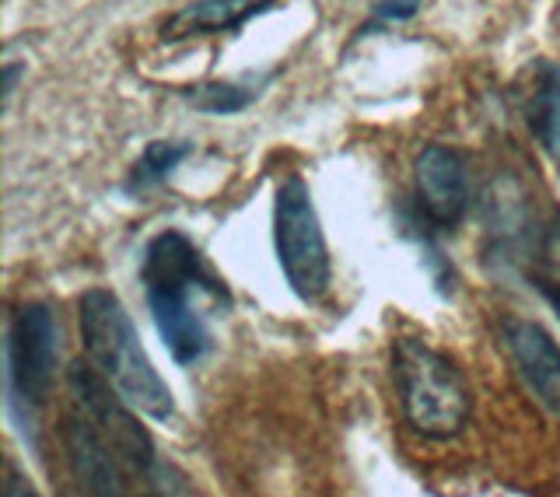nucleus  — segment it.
Listing matches in <instances>:
<instances>
[{
  "label": "nucleus",
  "instance_id": "f257e3e1",
  "mask_svg": "<svg viewBox=\"0 0 560 497\" xmlns=\"http://www.w3.org/2000/svg\"><path fill=\"white\" fill-rule=\"evenodd\" d=\"M140 284L172 361L179 368L200 365L214 347L210 315L232 309V291L207 263L200 245L175 228L154 235L140 259Z\"/></svg>",
  "mask_w": 560,
  "mask_h": 497
},
{
  "label": "nucleus",
  "instance_id": "f03ea898",
  "mask_svg": "<svg viewBox=\"0 0 560 497\" xmlns=\"http://www.w3.org/2000/svg\"><path fill=\"white\" fill-rule=\"evenodd\" d=\"M78 326L88 361L109 379L137 414L158 424L175 420V396L140 344L130 312L109 288H92L78 301Z\"/></svg>",
  "mask_w": 560,
  "mask_h": 497
},
{
  "label": "nucleus",
  "instance_id": "7ed1b4c3",
  "mask_svg": "<svg viewBox=\"0 0 560 497\" xmlns=\"http://www.w3.org/2000/svg\"><path fill=\"white\" fill-rule=\"evenodd\" d=\"M393 389L407 424L424 438H455L472 414L469 385L442 350L424 336H399L393 344Z\"/></svg>",
  "mask_w": 560,
  "mask_h": 497
},
{
  "label": "nucleus",
  "instance_id": "20e7f679",
  "mask_svg": "<svg viewBox=\"0 0 560 497\" xmlns=\"http://www.w3.org/2000/svg\"><path fill=\"white\" fill-rule=\"evenodd\" d=\"M60 361V323L46 301H25L11 312L4 340V396L18 435L35 441V414L43 411Z\"/></svg>",
  "mask_w": 560,
  "mask_h": 497
},
{
  "label": "nucleus",
  "instance_id": "39448f33",
  "mask_svg": "<svg viewBox=\"0 0 560 497\" xmlns=\"http://www.w3.org/2000/svg\"><path fill=\"white\" fill-rule=\"evenodd\" d=\"M273 248L277 263L284 270L288 288L305 301V305H319L329 294L332 284V263L329 245L323 235L319 215H315L312 189L302 175H288L277 186L273 197Z\"/></svg>",
  "mask_w": 560,
  "mask_h": 497
},
{
  "label": "nucleus",
  "instance_id": "423d86ee",
  "mask_svg": "<svg viewBox=\"0 0 560 497\" xmlns=\"http://www.w3.org/2000/svg\"><path fill=\"white\" fill-rule=\"evenodd\" d=\"M67 385H70V396H74V406L95 420V428L105 435V441L113 446V452L119 455V463L127 466L130 476H140L151 490H172V494L183 490L168 484V476L175 473L158 459L154 441L140 428L133 406L119 396V389L105 379L95 365H84V361L70 365Z\"/></svg>",
  "mask_w": 560,
  "mask_h": 497
},
{
  "label": "nucleus",
  "instance_id": "0eeeda50",
  "mask_svg": "<svg viewBox=\"0 0 560 497\" xmlns=\"http://www.w3.org/2000/svg\"><path fill=\"white\" fill-rule=\"evenodd\" d=\"M417 186V215L438 232H452L469 215L472 204V175L469 162L445 145H428L413 162Z\"/></svg>",
  "mask_w": 560,
  "mask_h": 497
},
{
  "label": "nucleus",
  "instance_id": "6e6552de",
  "mask_svg": "<svg viewBox=\"0 0 560 497\" xmlns=\"http://www.w3.org/2000/svg\"><path fill=\"white\" fill-rule=\"evenodd\" d=\"M501 340L529 396L550 417H560V347L550 330L539 326L536 319L508 315L501 326Z\"/></svg>",
  "mask_w": 560,
  "mask_h": 497
},
{
  "label": "nucleus",
  "instance_id": "1a4fd4ad",
  "mask_svg": "<svg viewBox=\"0 0 560 497\" xmlns=\"http://www.w3.org/2000/svg\"><path fill=\"white\" fill-rule=\"evenodd\" d=\"M60 441L70 473H74V481L88 494H127V481H130L127 466L119 463V455L113 452V446L105 441V435L95 428V420L84 411L63 417Z\"/></svg>",
  "mask_w": 560,
  "mask_h": 497
},
{
  "label": "nucleus",
  "instance_id": "9d476101",
  "mask_svg": "<svg viewBox=\"0 0 560 497\" xmlns=\"http://www.w3.org/2000/svg\"><path fill=\"white\" fill-rule=\"evenodd\" d=\"M277 8V0H192L162 25V43H183L197 35L238 32L245 22Z\"/></svg>",
  "mask_w": 560,
  "mask_h": 497
},
{
  "label": "nucleus",
  "instance_id": "9b49d317",
  "mask_svg": "<svg viewBox=\"0 0 560 497\" xmlns=\"http://www.w3.org/2000/svg\"><path fill=\"white\" fill-rule=\"evenodd\" d=\"M525 123L539 151L560 169V60H536L533 88L525 99Z\"/></svg>",
  "mask_w": 560,
  "mask_h": 497
},
{
  "label": "nucleus",
  "instance_id": "f8f14e48",
  "mask_svg": "<svg viewBox=\"0 0 560 497\" xmlns=\"http://www.w3.org/2000/svg\"><path fill=\"white\" fill-rule=\"evenodd\" d=\"M273 74H262L259 81H203L183 88V99L207 116H235L262 95V84H270Z\"/></svg>",
  "mask_w": 560,
  "mask_h": 497
},
{
  "label": "nucleus",
  "instance_id": "ddd939ff",
  "mask_svg": "<svg viewBox=\"0 0 560 497\" xmlns=\"http://www.w3.org/2000/svg\"><path fill=\"white\" fill-rule=\"evenodd\" d=\"M189 154H192V145H186V140H151L133 162V169L127 175V186L122 189L137 197V193H148L154 186H162Z\"/></svg>",
  "mask_w": 560,
  "mask_h": 497
},
{
  "label": "nucleus",
  "instance_id": "4468645a",
  "mask_svg": "<svg viewBox=\"0 0 560 497\" xmlns=\"http://www.w3.org/2000/svg\"><path fill=\"white\" fill-rule=\"evenodd\" d=\"M420 8H424V0H378V4L372 8V18L358 28V39L361 35H372L375 28L393 25V22H410Z\"/></svg>",
  "mask_w": 560,
  "mask_h": 497
},
{
  "label": "nucleus",
  "instance_id": "2eb2a0df",
  "mask_svg": "<svg viewBox=\"0 0 560 497\" xmlns=\"http://www.w3.org/2000/svg\"><path fill=\"white\" fill-rule=\"evenodd\" d=\"M539 256L547 259V266L553 274H560V210H553L550 221L542 224L539 235Z\"/></svg>",
  "mask_w": 560,
  "mask_h": 497
},
{
  "label": "nucleus",
  "instance_id": "dca6fc26",
  "mask_svg": "<svg viewBox=\"0 0 560 497\" xmlns=\"http://www.w3.org/2000/svg\"><path fill=\"white\" fill-rule=\"evenodd\" d=\"M533 288L539 291V298L547 301L553 309V315L560 319V280L557 277H542V274H533Z\"/></svg>",
  "mask_w": 560,
  "mask_h": 497
},
{
  "label": "nucleus",
  "instance_id": "f3484780",
  "mask_svg": "<svg viewBox=\"0 0 560 497\" xmlns=\"http://www.w3.org/2000/svg\"><path fill=\"white\" fill-rule=\"evenodd\" d=\"M22 63H8L4 67V99H11L14 95V88H18V78H22Z\"/></svg>",
  "mask_w": 560,
  "mask_h": 497
}]
</instances>
